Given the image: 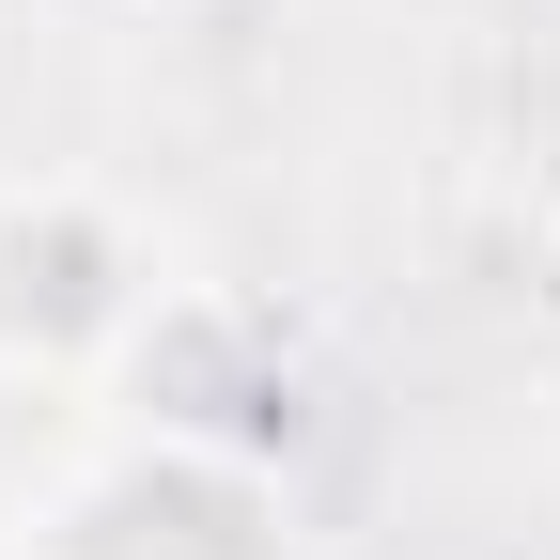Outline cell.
<instances>
[{
    "label": "cell",
    "instance_id": "2",
    "mask_svg": "<svg viewBox=\"0 0 560 560\" xmlns=\"http://www.w3.org/2000/svg\"><path fill=\"white\" fill-rule=\"evenodd\" d=\"M172 312V234L94 172H16L0 187V389H109L156 359Z\"/></svg>",
    "mask_w": 560,
    "mask_h": 560
},
{
    "label": "cell",
    "instance_id": "1",
    "mask_svg": "<svg viewBox=\"0 0 560 560\" xmlns=\"http://www.w3.org/2000/svg\"><path fill=\"white\" fill-rule=\"evenodd\" d=\"M0 560H327V529L249 436L140 405L0 499Z\"/></svg>",
    "mask_w": 560,
    "mask_h": 560
},
{
    "label": "cell",
    "instance_id": "3",
    "mask_svg": "<svg viewBox=\"0 0 560 560\" xmlns=\"http://www.w3.org/2000/svg\"><path fill=\"white\" fill-rule=\"evenodd\" d=\"M140 16H187V0H140Z\"/></svg>",
    "mask_w": 560,
    "mask_h": 560
}]
</instances>
